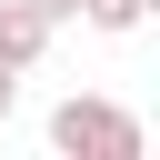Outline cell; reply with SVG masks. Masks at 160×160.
I'll return each instance as SVG.
<instances>
[{"label":"cell","instance_id":"obj_1","mask_svg":"<svg viewBox=\"0 0 160 160\" xmlns=\"http://www.w3.org/2000/svg\"><path fill=\"white\" fill-rule=\"evenodd\" d=\"M50 150H70V160H140V110H120L100 90H70L50 110Z\"/></svg>","mask_w":160,"mask_h":160},{"label":"cell","instance_id":"obj_2","mask_svg":"<svg viewBox=\"0 0 160 160\" xmlns=\"http://www.w3.org/2000/svg\"><path fill=\"white\" fill-rule=\"evenodd\" d=\"M50 10H30V0H0V70H40L50 60Z\"/></svg>","mask_w":160,"mask_h":160},{"label":"cell","instance_id":"obj_3","mask_svg":"<svg viewBox=\"0 0 160 160\" xmlns=\"http://www.w3.org/2000/svg\"><path fill=\"white\" fill-rule=\"evenodd\" d=\"M80 20H90L100 40H130V30L150 20V0H80Z\"/></svg>","mask_w":160,"mask_h":160},{"label":"cell","instance_id":"obj_4","mask_svg":"<svg viewBox=\"0 0 160 160\" xmlns=\"http://www.w3.org/2000/svg\"><path fill=\"white\" fill-rule=\"evenodd\" d=\"M10 110H20V70H0V120H10Z\"/></svg>","mask_w":160,"mask_h":160},{"label":"cell","instance_id":"obj_5","mask_svg":"<svg viewBox=\"0 0 160 160\" xmlns=\"http://www.w3.org/2000/svg\"><path fill=\"white\" fill-rule=\"evenodd\" d=\"M30 10H50V20H80V0H30Z\"/></svg>","mask_w":160,"mask_h":160},{"label":"cell","instance_id":"obj_6","mask_svg":"<svg viewBox=\"0 0 160 160\" xmlns=\"http://www.w3.org/2000/svg\"><path fill=\"white\" fill-rule=\"evenodd\" d=\"M150 20H160V0H150Z\"/></svg>","mask_w":160,"mask_h":160}]
</instances>
